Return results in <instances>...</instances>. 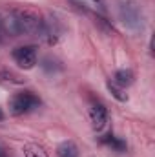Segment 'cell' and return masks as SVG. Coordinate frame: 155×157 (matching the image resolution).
Masks as SVG:
<instances>
[{
  "label": "cell",
  "mask_w": 155,
  "mask_h": 157,
  "mask_svg": "<svg viewBox=\"0 0 155 157\" xmlns=\"http://www.w3.org/2000/svg\"><path fill=\"white\" fill-rule=\"evenodd\" d=\"M39 104L40 99L33 91H18L9 101V112H11V115H24Z\"/></svg>",
  "instance_id": "cell-1"
},
{
  "label": "cell",
  "mask_w": 155,
  "mask_h": 157,
  "mask_svg": "<svg viewBox=\"0 0 155 157\" xmlns=\"http://www.w3.org/2000/svg\"><path fill=\"white\" fill-rule=\"evenodd\" d=\"M119 13L122 22L131 28V29H139L142 28V15L137 7V4H133L131 0H120L119 2Z\"/></svg>",
  "instance_id": "cell-2"
},
{
  "label": "cell",
  "mask_w": 155,
  "mask_h": 157,
  "mask_svg": "<svg viewBox=\"0 0 155 157\" xmlns=\"http://www.w3.org/2000/svg\"><path fill=\"white\" fill-rule=\"evenodd\" d=\"M13 59L22 70H31L37 64V48L35 46H20L13 49Z\"/></svg>",
  "instance_id": "cell-3"
},
{
  "label": "cell",
  "mask_w": 155,
  "mask_h": 157,
  "mask_svg": "<svg viewBox=\"0 0 155 157\" xmlns=\"http://www.w3.org/2000/svg\"><path fill=\"white\" fill-rule=\"evenodd\" d=\"M89 119H91L93 128H95L97 132H100V130L106 126V122H108V110H106V106L100 104V102H95V104L89 108Z\"/></svg>",
  "instance_id": "cell-4"
},
{
  "label": "cell",
  "mask_w": 155,
  "mask_h": 157,
  "mask_svg": "<svg viewBox=\"0 0 155 157\" xmlns=\"http://www.w3.org/2000/svg\"><path fill=\"white\" fill-rule=\"evenodd\" d=\"M57 155L59 157H78V146L73 141H64L57 148Z\"/></svg>",
  "instance_id": "cell-5"
},
{
  "label": "cell",
  "mask_w": 155,
  "mask_h": 157,
  "mask_svg": "<svg viewBox=\"0 0 155 157\" xmlns=\"http://www.w3.org/2000/svg\"><path fill=\"white\" fill-rule=\"evenodd\" d=\"M113 82H115L117 86H120V88L130 86L133 82V71L131 70H119L113 75Z\"/></svg>",
  "instance_id": "cell-6"
},
{
  "label": "cell",
  "mask_w": 155,
  "mask_h": 157,
  "mask_svg": "<svg viewBox=\"0 0 155 157\" xmlns=\"http://www.w3.org/2000/svg\"><path fill=\"white\" fill-rule=\"evenodd\" d=\"M102 143H104V144H110L112 148H115L117 152H124V150H126V143L120 141V139H117L113 133H108L106 137H102Z\"/></svg>",
  "instance_id": "cell-7"
},
{
  "label": "cell",
  "mask_w": 155,
  "mask_h": 157,
  "mask_svg": "<svg viewBox=\"0 0 155 157\" xmlns=\"http://www.w3.org/2000/svg\"><path fill=\"white\" fill-rule=\"evenodd\" d=\"M108 90H110V93L115 97L119 102H126V101H128V95L122 91V88H120V86H117L113 80H108Z\"/></svg>",
  "instance_id": "cell-8"
},
{
  "label": "cell",
  "mask_w": 155,
  "mask_h": 157,
  "mask_svg": "<svg viewBox=\"0 0 155 157\" xmlns=\"http://www.w3.org/2000/svg\"><path fill=\"white\" fill-rule=\"evenodd\" d=\"M24 155L26 157H49L46 154V150L42 146H39V144H28L24 148Z\"/></svg>",
  "instance_id": "cell-9"
},
{
  "label": "cell",
  "mask_w": 155,
  "mask_h": 157,
  "mask_svg": "<svg viewBox=\"0 0 155 157\" xmlns=\"http://www.w3.org/2000/svg\"><path fill=\"white\" fill-rule=\"evenodd\" d=\"M0 78L2 80H9V82H15V84H22L24 82V78L20 77V75H17V73H13V71H2L0 73Z\"/></svg>",
  "instance_id": "cell-10"
},
{
  "label": "cell",
  "mask_w": 155,
  "mask_h": 157,
  "mask_svg": "<svg viewBox=\"0 0 155 157\" xmlns=\"http://www.w3.org/2000/svg\"><path fill=\"white\" fill-rule=\"evenodd\" d=\"M0 157H6V148H4L2 143H0Z\"/></svg>",
  "instance_id": "cell-11"
},
{
  "label": "cell",
  "mask_w": 155,
  "mask_h": 157,
  "mask_svg": "<svg viewBox=\"0 0 155 157\" xmlns=\"http://www.w3.org/2000/svg\"><path fill=\"white\" fill-rule=\"evenodd\" d=\"M0 121H4V112L0 110Z\"/></svg>",
  "instance_id": "cell-12"
},
{
  "label": "cell",
  "mask_w": 155,
  "mask_h": 157,
  "mask_svg": "<svg viewBox=\"0 0 155 157\" xmlns=\"http://www.w3.org/2000/svg\"><path fill=\"white\" fill-rule=\"evenodd\" d=\"M97 2H99V0H97Z\"/></svg>",
  "instance_id": "cell-13"
}]
</instances>
